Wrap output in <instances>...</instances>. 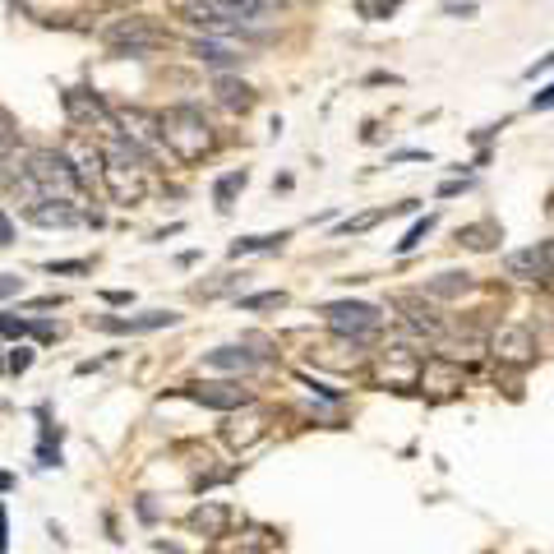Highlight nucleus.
Instances as JSON below:
<instances>
[{"label":"nucleus","mask_w":554,"mask_h":554,"mask_svg":"<svg viewBox=\"0 0 554 554\" xmlns=\"http://www.w3.org/2000/svg\"><path fill=\"white\" fill-rule=\"evenodd\" d=\"M79 171L70 167V157L65 153H32L28 157V167H23V189L32 194L38 204H75V194H79Z\"/></svg>","instance_id":"nucleus-1"},{"label":"nucleus","mask_w":554,"mask_h":554,"mask_svg":"<svg viewBox=\"0 0 554 554\" xmlns=\"http://www.w3.org/2000/svg\"><path fill=\"white\" fill-rule=\"evenodd\" d=\"M157 135H162V144H167L180 162H199L213 148V129H208L204 111H194V107H171L167 116L157 120Z\"/></svg>","instance_id":"nucleus-2"},{"label":"nucleus","mask_w":554,"mask_h":554,"mask_svg":"<svg viewBox=\"0 0 554 554\" xmlns=\"http://www.w3.org/2000/svg\"><path fill=\"white\" fill-rule=\"evenodd\" d=\"M323 319L333 323V329L356 347V342H370L374 333H379V310L374 305H365V301H338V305H323Z\"/></svg>","instance_id":"nucleus-3"},{"label":"nucleus","mask_w":554,"mask_h":554,"mask_svg":"<svg viewBox=\"0 0 554 554\" xmlns=\"http://www.w3.org/2000/svg\"><path fill=\"white\" fill-rule=\"evenodd\" d=\"M162 42H167V32L153 28L148 19H120V23L107 28V47L116 56H144V51H153Z\"/></svg>","instance_id":"nucleus-4"},{"label":"nucleus","mask_w":554,"mask_h":554,"mask_svg":"<svg viewBox=\"0 0 554 554\" xmlns=\"http://www.w3.org/2000/svg\"><path fill=\"white\" fill-rule=\"evenodd\" d=\"M504 268H508V277H517V282H541V277L554 268V241L532 245V250H513V254L504 259Z\"/></svg>","instance_id":"nucleus-5"},{"label":"nucleus","mask_w":554,"mask_h":554,"mask_svg":"<svg viewBox=\"0 0 554 554\" xmlns=\"http://www.w3.org/2000/svg\"><path fill=\"white\" fill-rule=\"evenodd\" d=\"M462 383H467L462 365H458V361H448V356H430V361L420 365V388H426V393H435V398L458 393Z\"/></svg>","instance_id":"nucleus-6"},{"label":"nucleus","mask_w":554,"mask_h":554,"mask_svg":"<svg viewBox=\"0 0 554 554\" xmlns=\"http://www.w3.org/2000/svg\"><path fill=\"white\" fill-rule=\"evenodd\" d=\"M420 365H426V361H416L411 347H388L383 365H379V379L393 383V388H416L420 383Z\"/></svg>","instance_id":"nucleus-7"},{"label":"nucleus","mask_w":554,"mask_h":554,"mask_svg":"<svg viewBox=\"0 0 554 554\" xmlns=\"http://www.w3.org/2000/svg\"><path fill=\"white\" fill-rule=\"evenodd\" d=\"M185 398L194 402H204L213 411H236V407H250V393L241 383H189L185 388Z\"/></svg>","instance_id":"nucleus-8"},{"label":"nucleus","mask_w":554,"mask_h":554,"mask_svg":"<svg viewBox=\"0 0 554 554\" xmlns=\"http://www.w3.org/2000/svg\"><path fill=\"white\" fill-rule=\"evenodd\" d=\"M92 329H102V333H153V329H171L176 314L171 310H148L139 319H88Z\"/></svg>","instance_id":"nucleus-9"},{"label":"nucleus","mask_w":554,"mask_h":554,"mask_svg":"<svg viewBox=\"0 0 554 554\" xmlns=\"http://www.w3.org/2000/svg\"><path fill=\"white\" fill-rule=\"evenodd\" d=\"M495 356L504 365H527L536 356V338L527 329H499L495 333Z\"/></svg>","instance_id":"nucleus-10"},{"label":"nucleus","mask_w":554,"mask_h":554,"mask_svg":"<svg viewBox=\"0 0 554 554\" xmlns=\"http://www.w3.org/2000/svg\"><path fill=\"white\" fill-rule=\"evenodd\" d=\"M226 523H232V513H226V504H199L189 513V532H199V536H226Z\"/></svg>","instance_id":"nucleus-11"},{"label":"nucleus","mask_w":554,"mask_h":554,"mask_svg":"<svg viewBox=\"0 0 554 554\" xmlns=\"http://www.w3.org/2000/svg\"><path fill=\"white\" fill-rule=\"evenodd\" d=\"M28 217L38 222V226H79V222H88L75 204H60V199H51V204H32Z\"/></svg>","instance_id":"nucleus-12"},{"label":"nucleus","mask_w":554,"mask_h":554,"mask_svg":"<svg viewBox=\"0 0 554 554\" xmlns=\"http://www.w3.org/2000/svg\"><path fill=\"white\" fill-rule=\"evenodd\" d=\"M264 435H268V416L264 411H250L245 420L232 416V426H226V439H232L236 448H250V444H259Z\"/></svg>","instance_id":"nucleus-13"},{"label":"nucleus","mask_w":554,"mask_h":554,"mask_svg":"<svg viewBox=\"0 0 554 554\" xmlns=\"http://www.w3.org/2000/svg\"><path fill=\"white\" fill-rule=\"evenodd\" d=\"M204 365L208 370H254L259 365V351H245V347H217V351H208L204 356Z\"/></svg>","instance_id":"nucleus-14"},{"label":"nucleus","mask_w":554,"mask_h":554,"mask_svg":"<svg viewBox=\"0 0 554 554\" xmlns=\"http://www.w3.org/2000/svg\"><path fill=\"white\" fill-rule=\"evenodd\" d=\"M402 310H407V314H402V323H407L411 333H426V338H439V333H444V323H439V314H435L430 305H420V301H411V296H407V301H402Z\"/></svg>","instance_id":"nucleus-15"},{"label":"nucleus","mask_w":554,"mask_h":554,"mask_svg":"<svg viewBox=\"0 0 554 554\" xmlns=\"http://www.w3.org/2000/svg\"><path fill=\"white\" fill-rule=\"evenodd\" d=\"M462 291H471V277L467 273H439V277L426 282V296H435V301H458Z\"/></svg>","instance_id":"nucleus-16"},{"label":"nucleus","mask_w":554,"mask_h":554,"mask_svg":"<svg viewBox=\"0 0 554 554\" xmlns=\"http://www.w3.org/2000/svg\"><path fill=\"white\" fill-rule=\"evenodd\" d=\"M65 111H70L75 120H111V116H107V107L97 102V97L79 92V88H70V92H65Z\"/></svg>","instance_id":"nucleus-17"},{"label":"nucleus","mask_w":554,"mask_h":554,"mask_svg":"<svg viewBox=\"0 0 554 554\" xmlns=\"http://www.w3.org/2000/svg\"><path fill=\"white\" fill-rule=\"evenodd\" d=\"M194 56H199L204 65H241V51L217 42V38H199V42H194Z\"/></svg>","instance_id":"nucleus-18"},{"label":"nucleus","mask_w":554,"mask_h":554,"mask_svg":"<svg viewBox=\"0 0 554 554\" xmlns=\"http://www.w3.org/2000/svg\"><path fill=\"white\" fill-rule=\"evenodd\" d=\"M458 241H462L467 250H490V245L499 241V226H495V222H476V226H462V232H458Z\"/></svg>","instance_id":"nucleus-19"},{"label":"nucleus","mask_w":554,"mask_h":554,"mask_svg":"<svg viewBox=\"0 0 554 554\" xmlns=\"http://www.w3.org/2000/svg\"><path fill=\"white\" fill-rule=\"evenodd\" d=\"M245 171H232V176H222L217 185H213V199H217V208L226 213V208H232V199H236V189H245Z\"/></svg>","instance_id":"nucleus-20"},{"label":"nucleus","mask_w":554,"mask_h":554,"mask_svg":"<svg viewBox=\"0 0 554 554\" xmlns=\"http://www.w3.org/2000/svg\"><path fill=\"white\" fill-rule=\"evenodd\" d=\"M217 92H222V102H226V107H241V111L254 102V92H250L245 84H236V79H217Z\"/></svg>","instance_id":"nucleus-21"},{"label":"nucleus","mask_w":554,"mask_h":554,"mask_svg":"<svg viewBox=\"0 0 554 554\" xmlns=\"http://www.w3.org/2000/svg\"><path fill=\"white\" fill-rule=\"evenodd\" d=\"M282 241H286V232H277V236H245V241L232 245V254L241 259V254H254V250H277Z\"/></svg>","instance_id":"nucleus-22"},{"label":"nucleus","mask_w":554,"mask_h":554,"mask_svg":"<svg viewBox=\"0 0 554 554\" xmlns=\"http://www.w3.org/2000/svg\"><path fill=\"white\" fill-rule=\"evenodd\" d=\"M430 232H435V217H420V222L411 226V232H407V241H398V250H402V254H407V250H416V245L426 241Z\"/></svg>","instance_id":"nucleus-23"},{"label":"nucleus","mask_w":554,"mask_h":554,"mask_svg":"<svg viewBox=\"0 0 554 554\" xmlns=\"http://www.w3.org/2000/svg\"><path fill=\"white\" fill-rule=\"evenodd\" d=\"M282 301H286L282 291H264V296H245L241 305H245V310H277Z\"/></svg>","instance_id":"nucleus-24"},{"label":"nucleus","mask_w":554,"mask_h":554,"mask_svg":"<svg viewBox=\"0 0 554 554\" xmlns=\"http://www.w3.org/2000/svg\"><path fill=\"white\" fill-rule=\"evenodd\" d=\"M383 213H361V217H351V222H342L338 226V236H356V232H365V226H374Z\"/></svg>","instance_id":"nucleus-25"},{"label":"nucleus","mask_w":554,"mask_h":554,"mask_svg":"<svg viewBox=\"0 0 554 554\" xmlns=\"http://www.w3.org/2000/svg\"><path fill=\"white\" fill-rule=\"evenodd\" d=\"M0 333H5V338H28L32 323H23V319H14V314H0Z\"/></svg>","instance_id":"nucleus-26"},{"label":"nucleus","mask_w":554,"mask_h":554,"mask_svg":"<svg viewBox=\"0 0 554 554\" xmlns=\"http://www.w3.org/2000/svg\"><path fill=\"white\" fill-rule=\"evenodd\" d=\"M47 273H88L84 259H65V264H47Z\"/></svg>","instance_id":"nucleus-27"},{"label":"nucleus","mask_w":554,"mask_h":554,"mask_svg":"<svg viewBox=\"0 0 554 554\" xmlns=\"http://www.w3.org/2000/svg\"><path fill=\"white\" fill-rule=\"evenodd\" d=\"M550 107H554V84H550V88H541V92L532 97V111H550Z\"/></svg>","instance_id":"nucleus-28"},{"label":"nucleus","mask_w":554,"mask_h":554,"mask_svg":"<svg viewBox=\"0 0 554 554\" xmlns=\"http://www.w3.org/2000/svg\"><path fill=\"white\" fill-rule=\"evenodd\" d=\"M28 365H32V351H23V347H19V351L10 356V370H14V374H23Z\"/></svg>","instance_id":"nucleus-29"},{"label":"nucleus","mask_w":554,"mask_h":554,"mask_svg":"<svg viewBox=\"0 0 554 554\" xmlns=\"http://www.w3.org/2000/svg\"><path fill=\"white\" fill-rule=\"evenodd\" d=\"M19 291H23V277H0V301H5V296H19Z\"/></svg>","instance_id":"nucleus-30"},{"label":"nucleus","mask_w":554,"mask_h":554,"mask_svg":"<svg viewBox=\"0 0 554 554\" xmlns=\"http://www.w3.org/2000/svg\"><path fill=\"white\" fill-rule=\"evenodd\" d=\"M14 241V222L5 217V208H0V245H10Z\"/></svg>","instance_id":"nucleus-31"},{"label":"nucleus","mask_w":554,"mask_h":554,"mask_svg":"<svg viewBox=\"0 0 554 554\" xmlns=\"http://www.w3.org/2000/svg\"><path fill=\"white\" fill-rule=\"evenodd\" d=\"M32 338H38V342H51V338H56V323H32Z\"/></svg>","instance_id":"nucleus-32"},{"label":"nucleus","mask_w":554,"mask_h":554,"mask_svg":"<svg viewBox=\"0 0 554 554\" xmlns=\"http://www.w3.org/2000/svg\"><path fill=\"white\" fill-rule=\"evenodd\" d=\"M10 550V517H5V508H0V554Z\"/></svg>","instance_id":"nucleus-33"},{"label":"nucleus","mask_w":554,"mask_h":554,"mask_svg":"<svg viewBox=\"0 0 554 554\" xmlns=\"http://www.w3.org/2000/svg\"><path fill=\"white\" fill-rule=\"evenodd\" d=\"M550 65H554V51H550L545 60H536V65H532V70H527V79H536V75H545V70H550Z\"/></svg>","instance_id":"nucleus-34"},{"label":"nucleus","mask_w":554,"mask_h":554,"mask_svg":"<svg viewBox=\"0 0 554 554\" xmlns=\"http://www.w3.org/2000/svg\"><path fill=\"white\" fill-rule=\"evenodd\" d=\"M10 490H14V476H10V471H0V495H10Z\"/></svg>","instance_id":"nucleus-35"}]
</instances>
